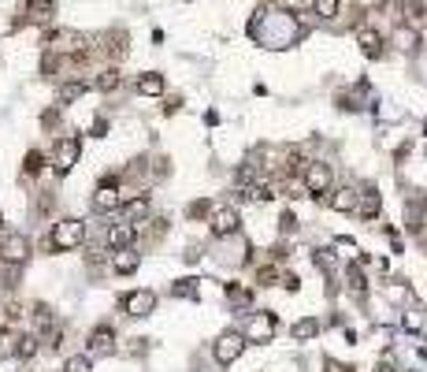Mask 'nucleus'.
Listing matches in <instances>:
<instances>
[{"label":"nucleus","mask_w":427,"mask_h":372,"mask_svg":"<svg viewBox=\"0 0 427 372\" xmlns=\"http://www.w3.org/2000/svg\"><path fill=\"white\" fill-rule=\"evenodd\" d=\"M82 239H86V223L82 220H60L56 228H52V234L45 239V246H49L52 253H67V250H78Z\"/></svg>","instance_id":"f257e3e1"},{"label":"nucleus","mask_w":427,"mask_h":372,"mask_svg":"<svg viewBox=\"0 0 427 372\" xmlns=\"http://www.w3.org/2000/svg\"><path fill=\"white\" fill-rule=\"evenodd\" d=\"M78 153H82V142L75 134H67V138L56 142V149H52V168H56V175H67V171L78 164Z\"/></svg>","instance_id":"f03ea898"},{"label":"nucleus","mask_w":427,"mask_h":372,"mask_svg":"<svg viewBox=\"0 0 427 372\" xmlns=\"http://www.w3.org/2000/svg\"><path fill=\"white\" fill-rule=\"evenodd\" d=\"M238 208L234 205H220L208 212V228H212V234H220V239H231V234H238Z\"/></svg>","instance_id":"7ed1b4c3"},{"label":"nucleus","mask_w":427,"mask_h":372,"mask_svg":"<svg viewBox=\"0 0 427 372\" xmlns=\"http://www.w3.org/2000/svg\"><path fill=\"white\" fill-rule=\"evenodd\" d=\"M123 201H126V197L119 194V179L104 175L101 186H97V194H93V208H97V212H112V208H119Z\"/></svg>","instance_id":"20e7f679"},{"label":"nucleus","mask_w":427,"mask_h":372,"mask_svg":"<svg viewBox=\"0 0 427 372\" xmlns=\"http://www.w3.org/2000/svg\"><path fill=\"white\" fill-rule=\"evenodd\" d=\"M0 261H4V265H26V261H30V239H26V234H8V239L0 242Z\"/></svg>","instance_id":"39448f33"},{"label":"nucleus","mask_w":427,"mask_h":372,"mask_svg":"<svg viewBox=\"0 0 427 372\" xmlns=\"http://www.w3.org/2000/svg\"><path fill=\"white\" fill-rule=\"evenodd\" d=\"M301 179H305V190L308 194H327L331 190V164H305V171H301Z\"/></svg>","instance_id":"423d86ee"},{"label":"nucleus","mask_w":427,"mask_h":372,"mask_svg":"<svg viewBox=\"0 0 427 372\" xmlns=\"http://www.w3.org/2000/svg\"><path fill=\"white\" fill-rule=\"evenodd\" d=\"M123 313L126 316H149L157 309V294L152 290H130V294H123Z\"/></svg>","instance_id":"0eeeda50"},{"label":"nucleus","mask_w":427,"mask_h":372,"mask_svg":"<svg viewBox=\"0 0 427 372\" xmlns=\"http://www.w3.org/2000/svg\"><path fill=\"white\" fill-rule=\"evenodd\" d=\"M242 350H245V335H238V331H227V335H220V339H216V361H220V365L238 361Z\"/></svg>","instance_id":"6e6552de"},{"label":"nucleus","mask_w":427,"mask_h":372,"mask_svg":"<svg viewBox=\"0 0 427 372\" xmlns=\"http://www.w3.org/2000/svg\"><path fill=\"white\" fill-rule=\"evenodd\" d=\"M275 328H279L275 313H257V316L249 320V328H245V342H271Z\"/></svg>","instance_id":"1a4fd4ad"},{"label":"nucleus","mask_w":427,"mask_h":372,"mask_svg":"<svg viewBox=\"0 0 427 372\" xmlns=\"http://www.w3.org/2000/svg\"><path fill=\"white\" fill-rule=\"evenodd\" d=\"M357 41H360V49H365V56H371V60H379V56H383V34H379V30H371V26H360V30H357Z\"/></svg>","instance_id":"9d476101"},{"label":"nucleus","mask_w":427,"mask_h":372,"mask_svg":"<svg viewBox=\"0 0 427 372\" xmlns=\"http://www.w3.org/2000/svg\"><path fill=\"white\" fill-rule=\"evenodd\" d=\"M379 190H371V186H365V194H357V208H353V212L360 216V220H376L379 216Z\"/></svg>","instance_id":"9b49d317"},{"label":"nucleus","mask_w":427,"mask_h":372,"mask_svg":"<svg viewBox=\"0 0 427 372\" xmlns=\"http://www.w3.org/2000/svg\"><path fill=\"white\" fill-rule=\"evenodd\" d=\"M134 239H138V228H134V223H115V228H108V246H112L115 253L126 250Z\"/></svg>","instance_id":"f8f14e48"},{"label":"nucleus","mask_w":427,"mask_h":372,"mask_svg":"<svg viewBox=\"0 0 427 372\" xmlns=\"http://www.w3.org/2000/svg\"><path fill=\"white\" fill-rule=\"evenodd\" d=\"M112 350H115V331L108 324L89 331V353H112Z\"/></svg>","instance_id":"ddd939ff"},{"label":"nucleus","mask_w":427,"mask_h":372,"mask_svg":"<svg viewBox=\"0 0 427 372\" xmlns=\"http://www.w3.org/2000/svg\"><path fill=\"white\" fill-rule=\"evenodd\" d=\"M56 15V0H26V19L30 23H49Z\"/></svg>","instance_id":"4468645a"},{"label":"nucleus","mask_w":427,"mask_h":372,"mask_svg":"<svg viewBox=\"0 0 427 372\" xmlns=\"http://www.w3.org/2000/svg\"><path fill=\"white\" fill-rule=\"evenodd\" d=\"M123 208H126V223H134V228H138L145 216H149V197L138 194V197H130V201H123Z\"/></svg>","instance_id":"2eb2a0df"},{"label":"nucleus","mask_w":427,"mask_h":372,"mask_svg":"<svg viewBox=\"0 0 427 372\" xmlns=\"http://www.w3.org/2000/svg\"><path fill=\"white\" fill-rule=\"evenodd\" d=\"M126 30H112V34H104V52L108 56H115V60H123L126 56Z\"/></svg>","instance_id":"dca6fc26"},{"label":"nucleus","mask_w":427,"mask_h":372,"mask_svg":"<svg viewBox=\"0 0 427 372\" xmlns=\"http://www.w3.org/2000/svg\"><path fill=\"white\" fill-rule=\"evenodd\" d=\"M138 94H141V97H160V94H163V75H157V71L141 75V78H138Z\"/></svg>","instance_id":"f3484780"},{"label":"nucleus","mask_w":427,"mask_h":372,"mask_svg":"<svg viewBox=\"0 0 427 372\" xmlns=\"http://www.w3.org/2000/svg\"><path fill=\"white\" fill-rule=\"evenodd\" d=\"M38 335H15V358H23V361H30L34 353H38Z\"/></svg>","instance_id":"a211bd4d"},{"label":"nucleus","mask_w":427,"mask_h":372,"mask_svg":"<svg viewBox=\"0 0 427 372\" xmlns=\"http://www.w3.org/2000/svg\"><path fill=\"white\" fill-rule=\"evenodd\" d=\"M346 283H349V290L360 298V302L368 298V283H365V276H360V268H357V265H346Z\"/></svg>","instance_id":"6ab92c4d"},{"label":"nucleus","mask_w":427,"mask_h":372,"mask_svg":"<svg viewBox=\"0 0 427 372\" xmlns=\"http://www.w3.org/2000/svg\"><path fill=\"white\" fill-rule=\"evenodd\" d=\"M112 268L119 272V276H130V272H138V253L119 250V253H115V261H112Z\"/></svg>","instance_id":"aec40b11"},{"label":"nucleus","mask_w":427,"mask_h":372,"mask_svg":"<svg viewBox=\"0 0 427 372\" xmlns=\"http://www.w3.org/2000/svg\"><path fill=\"white\" fill-rule=\"evenodd\" d=\"M316 331H320V320H316V316H305V320L294 324V339H297V342H308Z\"/></svg>","instance_id":"412c9836"},{"label":"nucleus","mask_w":427,"mask_h":372,"mask_svg":"<svg viewBox=\"0 0 427 372\" xmlns=\"http://www.w3.org/2000/svg\"><path fill=\"white\" fill-rule=\"evenodd\" d=\"M405 19H408V26H424V19H427L424 0H405Z\"/></svg>","instance_id":"4be33fe9"},{"label":"nucleus","mask_w":427,"mask_h":372,"mask_svg":"<svg viewBox=\"0 0 427 372\" xmlns=\"http://www.w3.org/2000/svg\"><path fill=\"white\" fill-rule=\"evenodd\" d=\"M312 261L327 272V279L334 283V272H338V261H334V253H331V250H316V253H312Z\"/></svg>","instance_id":"5701e85b"},{"label":"nucleus","mask_w":427,"mask_h":372,"mask_svg":"<svg viewBox=\"0 0 427 372\" xmlns=\"http://www.w3.org/2000/svg\"><path fill=\"white\" fill-rule=\"evenodd\" d=\"M41 171H45V153L30 149V153H26V160H23V175H41Z\"/></svg>","instance_id":"b1692460"},{"label":"nucleus","mask_w":427,"mask_h":372,"mask_svg":"<svg viewBox=\"0 0 427 372\" xmlns=\"http://www.w3.org/2000/svg\"><path fill=\"white\" fill-rule=\"evenodd\" d=\"M331 208H338V212H353V208H357V194H353V190H338V194L331 197Z\"/></svg>","instance_id":"393cba45"},{"label":"nucleus","mask_w":427,"mask_h":372,"mask_svg":"<svg viewBox=\"0 0 427 372\" xmlns=\"http://www.w3.org/2000/svg\"><path fill=\"white\" fill-rule=\"evenodd\" d=\"M86 89H89L86 83H63V86H60V105H71V101H78V97L86 94Z\"/></svg>","instance_id":"a878e982"},{"label":"nucleus","mask_w":427,"mask_h":372,"mask_svg":"<svg viewBox=\"0 0 427 372\" xmlns=\"http://www.w3.org/2000/svg\"><path fill=\"white\" fill-rule=\"evenodd\" d=\"M119 71L115 67H108V71H101V78H97V89H101V94H112V89H119Z\"/></svg>","instance_id":"bb28decb"},{"label":"nucleus","mask_w":427,"mask_h":372,"mask_svg":"<svg viewBox=\"0 0 427 372\" xmlns=\"http://www.w3.org/2000/svg\"><path fill=\"white\" fill-rule=\"evenodd\" d=\"M279 279H283V276H279V268H275V265H264V268H257V287H275Z\"/></svg>","instance_id":"cd10ccee"},{"label":"nucleus","mask_w":427,"mask_h":372,"mask_svg":"<svg viewBox=\"0 0 427 372\" xmlns=\"http://www.w3.org/2000/svg\"><path fill=\"white\" fill-rule=\"evenodd\" d=\"M15 353V331L12 328H0V361Z\"/></svg>","instance_id":"c85d7f7f"},{"label":"nucleus","mask_w":427,"mask_h":372,"mask_svg":"<svg viewBox=\"0 0 427 372\" xmlns=\"http://www.w3.org/2000/svg\"><path fill=\"white\" fill-rule=\"evenodd\" d=\"M171 294L175 298H197V279H178V283L171 287Z\"/></svg>","instance_id":"c756f323"},{"label":"nucleus","mask_w":427,"mask_h":372,"mask_svg":"<svg viewBox=\"0 0 427 372\" xmlns=\"http://www.w3.org/2000/svg\"><path fill=\"white\" fill-rule=\"evenodd\" d=\"M23 279V265H4V290H15Z\"/></svg>","instance_id":"7c9ffc66"},{"label":"nucleus","mask_w":427,"mask_h":372,"mask_svg":"<svg viewBox=\"0 0 427 372\" xmlns=\"http://www.w3.org/2000/svg\"><path fill=\"white\" fill-rule=\"evenodd\" d=\"M316 15L334 19V15H338V0H316Z\"/></svg>","instance_id":"2f4dec72"},{"label":"nucleus","mask_w":427,"mask_h":372,"mask_svg":"<svg viewBox=\"0 0 427 372\" xmlns=\"http://www.w3.org/2000/svg\"><path fill=\"white\" fill-rule=\"evenodd\" d=\"M63 372H89V358H86V353H82V358H67Z\"/></svg>","instance_id":"473e14b6"},{"label":"nucleus","mask_w":427,"mask_h":372,"mask_svg":"<svg viewBox=\"0 0 427 372\" xmlns=\"http://www.w3.org/2000/svg\"><path fill=\"white\" fill-rule=\"evenodd\" d=\"M186 216H189V220H201V216H208V201H189L186 205Z\"/></svg>","instance_id":"72a5a7b5"},{"label":"nucleus","mask_w":427,"mask_h":372,"mask_svg":"<svg viewBox=\"0 0 427 372\" xmlns=\"http://www.w3.org/2000/svg\"><path fill=\"white\" fill-rule=\"evenodd\" d=\"M41 127H45V131H56V127H60V108H49V112L41 116Z\"/></svg>","instance_id":"f704fd0d"},{"label":"nucleus","mask_w":427,"mask_h":372,"mask_svg":"<svg viewBox=\"0 0 427 372\" xmlns=\"http://www.w3.org/2000/svg\"><path fill=\"white\" fill-rule=\"evenodd\" d=\"M279 228H283L286 234L297 231V216H294V212H283V216H279Z\"/></svg>","instance_id":"c9c22d12"},{"label":"nucleus","mask_w":427,"mask_h":372,"mask_svg":"<svg viewBox=\"0 0 427 372\" xmlns=\"http://www.w3.org/2000/svg\"><path fill=\"white\" fill-rule=\"evenodd\" d=\"M279 283H286V290H297V276H294V272H286V276L279 279Z\"/></svg>","instance_id":"e433bc0d"},{"label":"nucleus","mask_w":427,"mask_h":372,"mask_svg":"<svg viewBox=\"0 0 427 372\" xmlns=\"http://www.w3.org/2000/svg\"><path fill=\"white\" fill-rule=\"evenodd\" d=\"M327 369H331V372H353L349 365H338V361H327Z\"/></svg>","instance_id":"4c0bfd02"},{"label":"nucleus","mask_w":427,"mask_h":372,"mask_svg":"<svg viewBox=\"0 0 427 372\" xmlns=\"http://www.w3.org/2000/svg\"><path fill=\"white\" fill-rule=\"evenodd\" d=\"M360 4H368V8H383L386 0H360Z\"/></svg>","instance_id":"58836bf2"},{"label":"nucleus","mask_w":427,"mask_h":372,"mask_svg":"<svg viewBox=\"0 0 427 372\" xmlns=\"http://www.w3.org/2000/svg\"><path fill=\"white\" fill-rule=\"evenodd\" d=\"M376 372H397V369H394V365H379Z\"/></svg>","instance_id":"ea45409f"},{"label":"nucleus","mask_w":427,"mask_h":372,"mask_svg":"<svg viewBox=\"0 0 427 372\" xmlns=\"http://www.w3.org/2000/svg\"><path fill=\"white\" fill-rule=\"evenodd\" d=\"M0 231H4V212H0Z\"/></svg>","instance_id":"a19ab883"},{"label":"nucleus","mask_w":427,"mask_h":372,"mask_svg":"<svg viewBox=\"0 0 427 372\" xmlns=\"http://www.w3.org/2000/svg\"><path fill=\"white\" fill-rule=\"evenodd\" d=\"M424 134H427V120H424Z\"/></svg>","instance_id":"79ce46f5"}]
</instances>
